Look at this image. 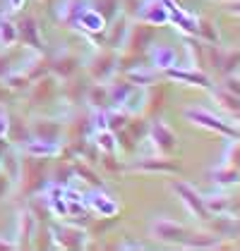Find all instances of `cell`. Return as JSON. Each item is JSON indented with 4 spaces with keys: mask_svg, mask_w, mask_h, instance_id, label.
I'll return each mask as SVG.
<instances>
[{
    "mask_svg": "<svg viewBox=\"0 0 240 251\" xmlns=\"http://www.w3.org/2000/svg\"><path fill=\"white\" fill-rule=\"evenodd\" d=\"M46 158H36V155L24 153L20 160V173H17V182H20V192L24 196L39 194L46 187Z\"/></svg>",
    "mask_w": 240,
    "mask_h": 251,
    "instance_id": "obj_1",
    "label": "cell"
},
{
    "mask_svg": "<svg viewBox=\"0 0 240 251\" xmlns=\"http://www.w3.org/2000/svg\"><path fill=\"white\" fill-rule=\"evenodd\" d=\"M154 36H156V26H151V24L140 22V20H130L118 50L135 53V55H147V50L154 43Z\"/></svg>",
    "mask_w": 240,
    "mask_h": 251,
    "instance_id": "obj_2",
    "label": "cell"
},
{
    "mask_svg": "<svg viewBox=\"0 0 240 251\" xmlns=\"http://www.w3.org/2000/svg\"><path fill=\"white\" fill-rule=\"evenodd\" d=\"M142 94H140V115H144L147 120H154L163 113L166 108V98H168V89L163 81H151L147 86H140Z\"/></svg>",
    "mask_w": 240,
    "mask_h": 251,
    "instance_id": "obj_3",
    "label": "cell"
},
{
    "mask_svg": "<svg viewBox=\"0 0 240 251\" xmlns=\"http://www.w3.org/2000/svg\"><path fill=\"white\" fill-rule=\"evenodd\" d=\"M125 170L130 173H144V175H180V163L173 160L171 155H163V153H156V155H144V158H137L132 163L125 165Z\"/></svg>",
    "mask_w": 240,
    "mask_h": 251,
    "instance_id": "obj_4",
    "label": "cell"
},
{
    "mask_svg": "<svg viewBox=\"0 0 240 251\" xmlns=\"http://www.w3.org/2000/svg\"><path fill=\"white\" fill-rule=\"evenodd\" d=\"M204 53H207V67H214L216 72L226 75H236L240 67V48H221L219 43H204Z\"/></svg>",
    "mask_w": 240,
    "mask_h": 251,
    "instance_id": "obj_5",
    "label": "cell"
},
{
    "mask_svg": "<svg viewBox=\"0 0 240 251\" xmlns=\"http://www.w3.org/2000/svg\"><path fill=\"white\" fill-rule=\"evenodd\" d=\"M116 58H118V50H113L108 46H99L84 65L89 79L91 81H108V77L116 72Z\"/></svg>",
    "mask_w": 240,
    "mask_h": 251,
    "instance_id": "obj_6",
    "label": "cell"
},
{
    "mask_svg": "<svg viewBox=\"0 0 240 251\" xmlns=\"http://www.w3.org/2000/svg\"><path fill=\"white\" fill-rule=\"evenodd\" d=\"M182 117L187 120V122H192L195 127H202V129H209V132H219V134L228 136V139H236L238 136V127H233V125H228V122H223L219 120L216 115H211L209 110H202V108H187Z\"/></svg>",
    "mask_w": 240,
    "mask_h": 251,
    "instance_id": "obj_7",
    "label": "cell"
},
{
    "mask_svg": "<svg viewBox=\"0 0 240 251\" xmlns=\"http://www.w3.org/2000/svg\"><path fill=\"white\" fill-rule=\"evenodd\" d=\"M147 136L154 146L156 153H163V155H173V151L178 149V134L163 122L159 117L149 120V129H147Z\"/></svg>",
    "mask_w": 240,
    "mask_h": 251,
    "instance_id": "obj_8",
    "label": "cell"
},
{
    "mask_svg": "<svg viewBox=\"0 0 240 251\" xmlns=\"http://www.w3.org/2000/svg\"><path fill=\"white\" fill-rule=\"evenodd\" d=\"M171 192L178 194V199L182 201V206L187 208V213H190V215H195L197 220L207 223V220L211 218V213L207 211V206H204V196L197 194V189H192L187 182L173 179V182H171Z\"/></svg>",
    "mask_w": 240,
    "mask_h": 251,
    "instance_id": "obj_9",
    "label": "cell"
},
{
    "mask_svg": "<svg viewBox=\"0 0 240 251\" xmlns=\"http://www.w3.org/2000/svg\"><path fill=\"white\" fill-rule=\"evenodd\" d=\"M149 234H151V239H156L159 244L180 247L182 239H185V234H187V230H185L180 223L171 220V218H156V220L149 225Z\"/></svg>",
    "mask_w": 240,
    "mask_h": 251,
    "instance_id": "obj_10",
    "label": "cell"
},
{
    "mask_svg": "<svg viewBox=\"0 0 240 251\" xmlns=\"http://www.w3.org/2000/svg\"><path fill=\"white\" fill-rule=\"evenodd\" d=\"M51 234H53V247L58 249H84V242H87V230L70 223L51 227Z\"/></svg>",
    "mask_w": 240,
    "mask_h": 251,
    "instance_id": "obj_11",
    "label": "cell"
},
{
    "mask_svg": "<svg viewBox=\"0 0 240 251\" xmlns=\"http://www.w3.org/2000/svg\"><path fill=\"white\" fill-rule=\"evenodd\" d=\"M56 91H58V84H56V77L53 75H46V77L31 81V86L24 91L29 103L31 105H46L56 98Z\"/></svg>",
    "mask_w": 240,
    "mask_h": 251,
    "instance_id": "obj_12",
    "label": "cell"
},
{
    "mask_svg": "<svg viewBox=\"0 0 240 251\" xmlns=\"http://www.w3.org/2000/svg\"><path fill=\"white\" fill-rule=\"evenodd\" d=\"M15 26H17V41H20L22 46H29V48H34L36 53L43 50V39H41L39 24H36L34 17L24 15L20 22H15Z\"/></svg>",
    "mask_w": 240,
    "mask_h": 251,
    "instance_id": "obj_13",
    "label": "cell"
},
{
    "mask_svg": "<svg viewBox=\"0 0 240 251\" xmlns=\"http://www.w3.org/2000/svg\"><path fill=\"white\" fill-rule=\"evenodd\" d=\"M29 132H31V139L58 144L60 136H62V125L51 117H36L34 122H29Z\"/></svg>",
    "mask_w": 240,
    "mask_h": 251,
    "instance_id": "obj_14",
    "label": "cell"
},
{
    "mask_svg": "<svg viewBox=\"0 0 240 251\" xmlns=\"http://www.w3.org/2000/svg\"><path fill=\"white\" fill-rule=\"evenodd\" d=\"M80 65L82 60L70 53V50H62L58 53L56 58H51V75L56 79H67V77H75L80 72Z\"/></svg>",
    "mask_w": 240,
    "mask_h": 251,
    "instance_id": "obj_15",
    "label": "cell"
},
{
    "mask_svg": "<svg viewBox=\"0 0 240 251\" xmlns=\"http://www.w3.org/2000/svg\"><path fill=\"white\" fill-rule=\"evenodd\" d=\"M135 20L147 22L151 26H161V24H168V10H166L163 0H142Z\"/></svg>",
    "mask_w": 240,
    "mask_h": 251,
    "instance_id": "obj_16",
    "label": "cell"
},
{
    "mask_svg": "<svg viewBox=\"0 0 240 251\" xmlns=\"http://www.w3.org/2000/svg\"><path fill=\"white\" fill-rule=\"evenodd\" d=\"M106 84H108V94H111V105L127 103L130 96L135 94V84L125 77V75H120V72H113Z\"/></svg>",
    "mask_w": 240,
    "mask_h": 251,
    "instance_id": "obj_17",
    "label": "cell"
},
{
    "mask_svg": "<svg viewBox=\"0 0 240 251\" xmlns=\"http://www.w3.org/2000/svg\"><path fill=\"white\" fill-rule=\"evenodd\" d=\"M221 239H223V237H219L216 232H211L207 227V230L187 232L180 247H185V249H219Z\"/></svg>",
    "mask_w": 240,
    "mask_h": 251,
    "instance_id": "obj_18",
    "label": "cell"
},
{
    "mask_svg": "<svg viewBox=\"0 0 240 251\" xmlns=\"http://www.w3.org/2000/svg\"><path fill=\"white\" fill-rule=\"evenodd\" d=\"M34 230H36V218L29 213V208L20 211V215H17V239H15V249H29V247H31Z\"/></svg>",
    "mask_w": 240,
    "mask_h": 251,
    "instance_id": "obj_19",
    "label": "cell"
},
{
    "mask_svg": "<svg viewBox=\"0 0 240 251\" xmlns=\"http://www.w3.org/2000/svg\"><path fill=\"white\" fill-rule=\"evenodd\" d=\"M84 103L91 110H108L111 108V94H108V84L106 81H94L87 86L84 94Z\"/></svg>",
    "mask_w": 240,
    "mask_h": 251,
    "instance_id": "obj_20",
    "label": "cell"
},
{
    "mask_svg": "<svg viewBox=\"0 0 240 251\" xmlns=\"http://www.w3.org/2000/svg\"><path fill=\"white\" fill-rule=\"evenodd\" d=\"M161 75L166 79L182 81V84H187V86H202V89H209V86H211L209 77H207L204 72H200V70H176V67H168V70H163Z\"/></svg>",
    "mask_w": 240,
    "mask_h": 251,
    "instance_id": "obj_21",
    "label": "cell"
},
{
    "mask_svg": "<svg viewBox=\"0 0 240 251\" xmlns=\"http://www.w3.org/2000/svg\"><path fill=\"white\" fill-rule=\"evenodd\" d=\"M87 86H89V84H84V81L77 77L62 79L60 98H62L67 105H82V103H84V94H87Z\"/></svg>",
    "mask_w": 240,
    "mask_h": 251,
    "instance_id": "obj_22",
    "label": "cell"
},
{
    "mask_svg": "<svg viewBox=\"0 0 240 251\" xmlns=\"http://www.w3.org/2000/svg\"><path fill=\"white\" fill-rule=\"evenodd\" d=\"M84 2L82 0H60L58 10H56V20L60 24H65V26H75L77 20H80V15L84 12Z\"/></svg>",
    "mask_w": 240,
    "mask_h": 251,
    "instance_id": "obj_23",
    "label": "cell"
},
{
    "mask_svg": "<svg viewBox=\"0 0 240 251\" xmlns=\"http://www.w3.org/2000/svg\"><path fill=\"white\" fill-rule=\"evenodd\" d=\"M127 17L125 15H116L113 20L106 24V29H103V36H106V46L108 48H113V50H118L120 43H122V36H125V29H127Z\"/></svg>",
    "mask_w": 240,
    "mask_h": 251,
    "instance_id": "obj_24",
    "label": "cell"
},
{
    "mask_svg": "<svg viewBox=\"0 0 240 251\" xmlns=\"http://www.w3.org/2000/svg\"><path fill=\"white\" fill-rule=\"evenodd\" d=\"M185 43V50L190 55V67L192 70H200L204 72L207 70V53H204V41H200L197 36H185L182 39Z\"/></svg>",
    "mask_w": 240,
    "mask_h": 251,
    "instance_id": "obj_25",
    "label": "cell"
},
{
    "mask_svg": "<svg viewBox=\"0 0 240 251\" xmlns=\"http://www.w3.org/2000/svg\"><path fill=\"white\" fill-rule=\"evenodd\" d=\"M147 55H149V65L154 67V70H168V67H176V50L173 48H166V46H154V48H149L147 50Z\"/></svg>",
    "mask_w": 240,
    "mask_h": 251,
    "instance_id": "obj_26",
    "label": "cell"
},
{
    "mask_svg": "<svg viewBox=\"0 0 240 251\" xmlns=\"http://www.w3.org/2000/svg\"><path fill=\"white\" fill-rule=\"evenodd\" d=\"M5 136H7V141H10V144H20V146H22V144H27V141L31 139V132H29V125H27L22 117L10 115Z\"/></svg>",
    "mask_w": 240,
    "mask_h": 251,
    "instance_id": "obj_27",
    "label": "cell"
},
{
    "mask_svg": "<svg viewBox=\"0 0 240 251\" xmlns=\"http://www.w3.org/2000/svg\"><path fill=\"white\" fill-rule=\"evenodd\" d=\"M211 100L216 103V108L223 110L226 115H236V113H240V98L233 96L231 91H226L223 86H219V89L211 91Z\"/></svg>",
    "mask_w": 240,
    "mask_h": 251,
    "instance_id": "obj_28",
    "label": "cell"
},
{
    "mask_svg": "<svg viewBox=\"0 0 240 251\" xmlns=\"http://www.w3.org/2000/svg\"><path fill=\"white\" fill-rule=\"evenodd\" d=\"M22 72L31 79V81L46 77V75H51V58H46V55H43V50H41V53H36L34 58L22 67Z\"/></svg>",
    "mask_w": 240,
    "mask_h": 251,
    "instance_id": "obj_29",
    "label": "cell"
},
{
    "mask_svg": "<svg viewBox=\"0 0 240 251\" xmlns=\"http://www.w3.org/2000/svg\"><path fill=\"white\" fill-rule=\"evenodd\" d=\"M22 151L29 155H36V158H53V155H58V144L41 141V139H29L27 144H22Z\"/></svg>",
    "mask_w": 240,
    "mask_h": 251,
    "instance_id": "obj_30",
    "label": "cell"
},
{
    "mask_svg": "<svg viewBox=\"0 0 240 251\" xmlns=\"http://www.w3.org/2000/svg\"><path fill=\"white\" fill-rule=\"evenodd\" d=\"M72 173L77 175V177H82L84 182H89L91 187L103 189V182H101V177L96 175L94 165H91V163H87L84 158H75V160H72Z\"/></svg>",
    "mask_w": 240,
    "mask_h": 251,
    "instance_id": "obj_31",
    "label": "cell"
},
{
    "mask_svg": "<svg viewBox=\"0 0 240 251\" xmlns=\"http://www.w3.org/2000/svg\"><path fill=\"white\" fill-rule=\"evenodd\" d=\"M207 179L214 182L216 187H231V184H238V170L236 168H226V165H216L214 170L207 173Z\"/></svg>",
    "mask_w": 240,
    "mask_h": 251,
    "instance_id": "obj_32",
    "label": "cell"
},
{
    "mask_svg": "<svg viewBox=\"0 0 240 251\" xmlns=\"http://www.w3.org/2000/svg\"><path fill=\"white\" fill-rule=\"evenodd\" d=\"M195 31L204 43H219V29L209 17H195Z\"/></svg>",
    "mask_w": 240,
    "mask_h": 251,
    "instance_id": "obj_33",
    "label": "cell"
},
{
    "mask_svg": "<svg viewBox=\"0 0 240 251\" xmlns=\"http://www.w3.org/2000/svg\"><path fill=\"white\" fill-rule=\"evenodd\" d=\"M204 206H207V211L211 213V215L228 213L231 211V194H223V192L207 194V196H204Z\"/></svg>",
    "mask_w": 240,
    "mask_h": 251,
    "instance_id": "obj_34",
    "label": "cell"
},
{
    "mask_svg": "<svg viewBox=\"0 0 240 251\" xmlns=\"http://www.w3.org/2000/svg\"><path fill=\"white\" fill-rule=\"evenodd\" d=\"M147 55H135V53H125V50H118V58H116V72L120 75H127L132 70H137L144 65Z\"/></svg>",
    "mask_w": 240,
    "mask_h": 251,
    "instance_id": "obj_35",
    "label": "cell"
},
{
    "mask_svg": "<svg viewBox=\"0 0 240 251\" xmlns=\"http://www.w3.org/2000/svg\"><path fill=\"white\" fill-rule=\"evenodd\" d=\"M130 115H132V113H130L125 105H122V108H120V105H116L113 110H106V129H111V132L116 134L118 129H122V127L127 125Z\"/></svg>",
    "mask_w": 240,
    "mask_h": 251,
    "instance_id": "obj_36",
    "label": "cell"
},
{
    "mask_svg": "<svg viewBox=\"0 0 240 251\" xmlns=\"http://www.w3.org/2000/svg\"><path fill=\"white\" fill-rule=\"evenodd\" d=\"M87 7H91L96 15H101V20L108 24V22L118 15L120 0H89V5H87Z\"/></svg>",
    "mask_w": 240,
    "mask_h": 251,
    "instance_id": "obj_37",
    "label": "cell"
},
{
    "mask_svg": "<svg viewBox=\"0 0 240 251\" xmlns=\"http://www.w3.org/2000/svg\"><path fill=\"white\" fill-rule=\"evenodd\" d=\"M2 84H5L12 94H24V91L31 86V79L27 77L22 70H17V72H12V70H10V72L2 77Z\"/></svg>",
    "mask_w": 240,
    "mask_h": 251,
    "instance_id": "obj_38",
    "label": "cell"
},
{
    "mask_svg": "<svg viewBox=\"0 0 240 251\" xmlns=\"http://www.w3.org/2000/svg\"><path fill=\"white\" fill-rule=\"evenodd\" d=\"M221 165H226V168H240V139H228V144H226V151L221 155Z\"/></svg>",
    "mask_w": 240,
    "mask_h": 251,
    "instance_id": "obj_39",
    "label": "cell"
},
{
    "mask_svg": "<svg viewBox=\"0 0 240 251\" xmlns=\"http://www.w3.org/2000/svg\"><path fill=\"white\" fill-rule=\"evenodd\" d=\"M29 213L36 218V223H43L46 218H51V206H48V199L46 196H36L31 194V201H29Z\"/></svg>",
    "mask_w": 240,
    "mask_h": 251,
    "instance_id": "obj_40",
    "label": "cell"
},
{
    "mask_svg": "<svg viewBox=\"0 0 240 251\" xmlns=\"http://www.w3.org/2000/svg\"><path fill=\"white\" fill-rule=\"evenodd\" d=\"M125 129L130 132V136L135 139V141H140L142 136H147V129H149V120L144 115H130V120H127V125H125Z\"/></svg>",
    "mask_w": 240,
    "mask_h": 251,
    "instance_id": "obj_41",
    "label": "cell"
},
{
    "mask_svg": "<svg viewBox=\"0 0 240 251\" xmlns=\"http://www.w3.org/2000/svg\"><path fill=\"white\" fill-rule=\"evenodd\" d=\"M99 151L108 153V151H118L116 149V134L111 129H94V141H91Z\"/></svg>",
    "mask_w": 240,
    "mask_h": 251,
    "instance_id": "obj_42",
    "label": "cell"
},
{
    "mask_svg": "<svg viewBox=\"0 0 240 251\" xmlns=\"http://www.w3.org/2000/svg\"><path fill=\"white\" fill-rule=\"evenodd\" d=\"M89 206H91L94 211L99 213V215H116V211H118L116 201H113L111 196H103V194H96V196H91Z\"/></svg>",
    "mask_w": 240,
    "mask_h": 251,
    "instance_id": "obj_43",
    "label": "cell"
},
{
    "mask_svg": "<svg viewBox=\"0 0 240 251\" xmlns=\"http://www.w3.org/2000/svg\"><path fill=\"white\" fill-rule=\"evenodd\" d=\"M99 163L101 168L106 170L108 175H120L122 170H125V165L118 160V155H116V151H108V153H103V151H99Z\"/></svg>",
    "mask_w": 240,
    "mask_h": 251,
    "instance_id": "obj_44",
    "label": "cell"
},
{
    "mask_svg": "<svg viewBox=\"0 0 240 251\" xmlns=\"http://www.w3.org/2000/svg\"><path fill=\"white\" fill-rule=\"evenodd\" d=\"M0 43L2 46H15L17 43V26L7 17H0Z\"/></svg>",
    "mask_w": 240,
    "mask_h": 251,
    "instance_id": "obj_45",
    "label": "cell"
},
{
    "mask_svg": "<svg viewBox=\"0 0 240 251\" xmlns=\"http://www.w3.org/2000/svg\"><path fill=\"white\" fill-rule=\"evenodd\" d=\"M116 149H120V153H135L137 151V141L130 136V132L125 127L116 132Z\"/></svg>",
    "mask_w": 240,
    "mask_h": 251,
    "instance_id": "obj_46",
    "label": "cell"
},
{
    "mask_svg": "<svg viewBox=\"0 0 240 251\" xmlns=\"http://www.w3.org/2000/svg\"><path fill=\"white\" fill-rule=\"evenodd\" d=\"M0 170L7 175L12 182L17 179V173H20V160L15 158V153H12V151H7V153L0 158Z\"/></svg>",
    "mask_w": 240,
    "mask_h": 251,
    "instance_id": "obj_47",
    "label": "cell"
},
{
    "mask_svg": "<svg viewBox=\"0 0 240 251\" xmlns=\"http://www.w3.org/2000/svg\"><path fill=\"white\" fill-rule=\"evenodd\" d=\"M72 160H62L58 168H56V173H53V184H60V187H65V182H67V177H72Z\"/></svg>",
    "mask_w": 240,
    "mask_h": 251,
    "instance_id": "obj_48",
    "label": "cell"
},
{
    "mask_svg": "<svg viewBox=\"0 0 240 251\" xmlns=\"http://www.w3.org/2000/svg\"><path fill=\"white\" fill-rule=\"evenodd\" d=\"M140 5H142V0H120L118 12H120V15H125L127 20H135V17H137Z\"/></svg>",
    "mask_w": 240,
    "mask_h": 251,
    "instance_id": "obj_49",
    "label": "cell"
},
{
    "mask_svg": "<svg viewBox=\"0 0 240 251\" xmlns=\"http://www.w3.org/2000/svg\"><path fill=\"white\" fill-rule=\"evenodd\" d=\"M226 91H231L233 96L240 98V77H236V75H226L223 77V84H221Z\"/></svg>",
    "mask_w": 240,
    "mask_h": 251,
    "instance_id": "obj_50",
    "label": "cell"
},
{
    "mask_svg": "<svg viewBox=\"0 0 240 251\" xmlns=\"http://www.w3.org/2000/svg\"><path fill=\"white\" fill-rule=\"evenodd\" d=\"M10 187H12V179L7 177V175L0 170V201L7 196V192H10Z\"/></svg>",
    "mask_w": 240,
    "mask_h": 251,
    "instance_id": "obj_51",
    "label": "cell"
},
{
    "mask_svg": "<svg viewBox=\"0 0 240 251\" xmlns=\"http://www.w3.org/2000/svg\"><path fill=\"white\" fill-rule=\"evenodd\" d=\"M228 15H236L240 17V0H226V7H223Z\"/></svg>",
    "mask_w": 240,
    "mask_h": 251,
    "instance_id": "obj_52",
    "label": "cell"
},
{
    "mask_svg": "<svg viewBox=\"0 0 240 251\" xmlns=\"http://www.w3.org/2000/svg\"><path fill=\"white\" fill-rule=\"evenodd\" d=\"M7 72H10V58L0 53V81H2V77H5Z\"/></svg>",
    "mask_w": 240,
    "mask_h": 251,
    "instance_id": "obj_53",
    "label": "cell"
},
{
    "mask_svg": "<svg viewBox=\"0 0 240 251\" xmlns=\"http://www.w3.org/2000/svg\"><path fill=\"white\" fill-rule=\"evenodd\" d=\"M7 120H10V115L0 108V136H5V132H7Z\"/></svg>",
    "mask_w": 240,
    "mask_h": 251,
    "instance_id": "obj_54",
    "label": "cell"
},
{
    "mask_svg": "<svg viewBox=\"0 0 240 251\" xmlns=\"http://www.w3.org/2000/svg\"><path fill=\"white\" fill-rule=\"evenodd\" d=\"M24 2H27V0H7V5H10V10H12V12L22 10V7H24Z\"/></svg>",
    "mask_w": 240,
    "mask_h": 251,
    "instance_id": "obj_55",
    "label": "cell"
},
{
    "mask_svg": "<svg viewBox=\"0 0 240 251\" xmlns=\"http://www.w3.org/2000/svg\"><path fill=\"white\" fill-rule=\"evenodd\" d=\"M10 94H12V91H10V89H7L5 84H0V103H5V100H7V96H10Z\"/></svg>",
    "mask_w": 240,
    "mask_h": 251,
    "instance_id": "obj_56",
    "label": "cell"
},
{
    "mask_svg": "<svg viewBox=\"0 0 240 251\" xmlns=\"http://www.w3.org/2000/svg\"><path fill=\"white\" fill-rule=\"evenodd\" d=\"M5 249H15V242H7V239L0 237V251H5Z\"/></svg>",
    "mask_w": 240,
    "mask_h": 251,
    "instance_id": "obj_57",
    "label": "cell"
},
{
    "mask_svg": "<svg viewBox=\"0 0 240 251\" xmlns=\"http://www.w3.org/2000/svg\"><path fill=\"white\" fill-rule=\"evenodd\" d=\"M228 117L233 120V125H236V127H238V129H240V113H236V115H228Z\"/></svg>",
    "mask_w": 240,
    "mask_h": 251,
    "instance_id": "obj_58",
    "label": "cell"
},
{
    "mask_svg": "<svg viewBox=\"0 0 240 251\" xmlns=\"http://www.w3.org/2000/svg\"><path fill=\"white\" fill-rule=\"evenodd\" d=\"M236 244H238V247H240V234H238V237H236Z\"/></svg>",
    "mask_w": 240,
    "mask_h": 251,
    "instance_id": "obj_59",
    "label": "cell"
},
{
    "mask_svg": "<svg viewBox=\"0 0 240 251\" xmlns=\"http://www.w3.org/2000/svg\"><path fill=\"white\" fill-rule=\"evenodd\" d=\"M238 182H240V168H238Z\"/></svg>",
    "mask_w": 240,
    "mask_h": 251,
    "instance_id": "obj_60",
    "label": "cell"
},
{
    "mask_svg": "<svg viewBox=\"0 0 240 251\" xmlns=\"http://www.w3.org/2000/svg\"><path fill=\"white\" fill-rule=\"evenodd\" d=\"M238 139H240V129H238Z\"/></svg>",
    "mask_w": 240,
    "mask_h": 251,
    "instance_id": "obj_61",
    "label": "cell"
}]
</instances>
